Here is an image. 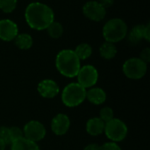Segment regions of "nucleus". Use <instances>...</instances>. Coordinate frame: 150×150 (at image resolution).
I'll return each instance as SVG.
<instances>
[{"mask_svg":"<svg viewBox=\"0 0 150 150\" xmlns=\"http://www.w3.org/2000/svg\"><path fill=\"white\" fill-rule=\"evenodd\" d=\"M100 150H122L121 148L117 144V142H109L104 143L102 146H100Z\"/></svg>","mask_w":150,"mask_h":150,"instance_id":"393cba45","label":"nucleus"},{"mask_svg":"<svg viewBox=\"0 0 150 150\" xmlns=\"http://www.w3.org/2000/svg\"><path fill=\"white\" fill-rule=\"evenodd\" d=\"M144 29H145V25H134L127 33V37L128 41L134 45L139 44L142 40H144Z\"/></svg>","mask_w":150,"mask_h":150,"instance_id":"dca6fc26","label":"nucleus"},{"mask_svg":"<svg viewBox=\"0 0 150 150\" xmlns=\"http://www.w3.org/2000/svg\"><path fill=\"white\" fill-rule=\"evenodd\" d=\"M141 60H142L144 62H146L147 64L150 61V48L149 47H145L140 54V57Z\"/></svg>","mask_w":150,"mask_h":150,"instance_id":"a878e982","label":"nucleus"},{"mask_svg":"<svg viewBox=\"0 0 150 150\" xmlns=\"http://www.w3.org/2000/svg\"><path fill=\"white\" fill-rule=\"evenodd\" d=\"M55 67L63 76L76 77L80 68L81 61L72 49H62L55 57Z\"/></svg>","mask_w":150,"mask_h":150,"instance_id":"f03ea898","label":"nucleus"},{"mask_svg":"<svg viewBox=\"0 0 150 150\" xmlns=\"http://www.w3.org/2000/svg\"><path fill=\"white\" fill-rule=\"evenodd\" d=\"M105 123L98 118H91L86 123V132L91 136H98L104 133Z\"/></svg>","mask_w":150,"mask_h":150,"instance_id":"4468645a","label":"nucleus"},{"mask_svg":"<svg viewBox=\"0 0 150 150\" xmlns=\"http://www.w3.org/2000/svg\"><path fill=\"white\" fill-rule=\"evenodd\" d=\"M23 133L25 138L37 143L45 138L47 131L41 122L38 120H30L24 126Z\"/></svg>","mask_w":150,"mask_h":150,"instance_id":"6e6552de","label":"nucleus"},{"mask_svg":"<svg viewBox=\"0 0 150 150\" xmlns=\"http://www.w3.org/2000/svg\"><path fill=\"white\" fill-rule=\"evenodd\" d=\"M74 52L80 61H83L91 57L92 54V47L88 43H81L76 46Z\"/></svg>","mask_w":150,"mask_h":150,"instance_id":"6ab92c4d","label":"nucleus"},{"mask_svg":"<svg viewBox=\"0 0 150 150\" xmlns=\"http://www.w3.org/2000/svg\"><path fill=\"white\" fill-rule=\"evenodd\" d=\"M86 99V89L78 83H71L66 85L62 93V101L67 107H76Z\"/></svg>","mask_w":150,"mask_h":150,"instance_id":"20e7f679","label":"nucleus"},{"mask_svg":"<svg viewBox=\"0 0 150 150\" xmlns=\"http://www.w3.org/2000/svg\"><path fill=\"white\" fill-rule=\"evenodd\" d=\"M99 118L105 122H108L110 121L111 120H112L114 118V112L113 110L109 107V106H105V107H103L100 112H99Z\"/></svg>","mask_w":150,"mask_h":150,"instance_id":"4be33fe9","label":"nucleus"},{"mask_svg":"<svg viewBox=\"0 0 150 150\" xmlns=\"http://www.w3.org/2000/svg\"><path fill=\"white\" fill-rule=\"evenodd\" d=\"M104 133L111 142H120L127 136L128 128L124 121L120 119L113 118L105 123Z\"/></svg>","mask_w":150,"mask_h":150,"instance_id":"39448f33","label":"nucleus"},{"mask_svg":"<svg viewBox=\"0 0 150 150\" xmlns=\"http://www.w3.org/2000/svg\"><path fill=\"white\" fill-rule=\"evenodd\" d=\"M83 15L90 20L99 22L103 20L106 15V9H105L98 1H89L83 6Z\"/></svg>","mask_w":150,"mask_h":150,"instance_id":"1a4fd4ad","label":"nucleus"},{"mask_svg":"<svg viewBox=\"0 0 150 150\" xmlns=\"http://www.w3.org/2000/svg\"><path fill=\"white\" fill-rule=\"evenodd\" d=\"M18 34V25L8 18L0 20V40L4 41H11Z\"/></svg>","mask_w":150,"mask_h":150,"instance_id":"9d476101","label":"nucleus"},{"mask_svg":"<svg viewBox=\"0 0 150 150\" xmlns=\"http://www.w3.org/2000/svg\"><path fill=\"white\" fill-rule=\"evenodd\" d=\"M38 92L44 98H53L60 92L57 83L52 79H44L40 81L37 87Z\"/></svg>","mask_w":150,"mask_h":150,"instance_id":"f8f14e48","label":"nucleus"},{"mask_svg":"<svg viewBox=\"0 0 150 150\" xmlns=\"http://www.w3.org/2000/svg\"><path fill=\"white\" fill-rule=\"evenodd\" d=\"M70 127V120L64 113L56 114L51 121V129L58 136L64 135Z\"/></svg>","mask_w":150,"mask_h":150,"instance_id":"9b49d317","label":"nucleus"},{"mask_svg":"<svg viewBox=\"0 0 150 150\" xmlns=\"http://www.w3.org/2000/svg\"><path fill=\"white\" fill-rule=\"evenodd\" d=\"M9 132H10V137H11V142L24 137L23 130L21 128H19L18 127H9Z\"/></svg>","mask_w":150,"mask_h":150,"instance_id":"5701e85b","label":"nucleus"},{"mask_svg":"<svg viewBox=\"0 0 150 150\" xmlns=\"http://www.w3.org/2000/svg\"><path fill=\"white\" fill-rule=\"evenodd\" d=\"M46 30L47 31L48 35L53 39H58L63 34V26L61 23L56 21L52 22Z\"/></svg>","mask_w":150,"mask_h":150,"instance_id":"aec40b11","label":"nucleus"},{"mask_svg":"<svg viewBox=\"0 0 150 150\" xmlns=\"http://www.w3.org/2000/svg\"><path fill=\"white\" fill-rule=\"evenodd\" d=\"M18 0H0V10L5 13L12 12L17 7Z\"/></svg>","mask_w":150,"mask_h":150,"instance_id":"412c9836","label":"nucleus"},{"mask_svg":"<svg viewBox=\"0 0 150 150\" xmlns=\"http://www.w3.org/2000/svg\"><path fill=\"white\" fill-rule=\"evenodd\" d=\"M128 33V27L126 22L119 18L109 19L103 26L102 33L105 41L117 43L125 39Z\"/></svg>","mask_w":150,"mask_h":150,"instance_id":"7ed1b4c3","label":"nucleus"},{"mask_svg":"<svg viewBox=\"0 0 150 150\" xmlns=\"http://www.w3.org/2000/svg\"><path fill=\"white\" fill-rule=\"evenodd\" d=\"M11 150H40V147L36 142L22 137L11 143Z\"/></svg>","mask_w":150,"mask_h":150,"instance_id":"2eb2a0df","label":"nucleus"},{"mask_svg":"<svg viewBox=\"0 0 150 150\" xmlns=\"http://www.w3.org/2000/svg\"><path fill=\"white\" fill-rule=\"evenodd\" d=\"M86 98L87 100L96 105H102L106 100L105 91L98 87H91L86 91Z\"/></svg>","mask_w":150,"mask_h":150,"instance_id":"ddd939ff","label":"nucleus"},{"mask_svg":"<svg viewBox=\"0 0 150 150\" xmlns=\"http://www.w3.org/2000/svg\"><path fill=\"white\" fill-rule=\"evenodd\" d=\"M77 83L84 89L93 87L98 80V72L92 65H84L80 68L77 75Z\"/></svg>","mask_w":150,"mask_h":150,"instance_id":"0eeeda50","label":"nucleus"},{"mask_svg":"<svg viewBox=\"0 0 150 150\" xmlns=\"http://www.w3.org/2000/svg\"><path fill=\"white\" fill-rule=\"evenodd\" d=\"M99 54L104 59L112 60L117 54V47L114 43L105 41L99 47Z\"/></svg>","mask_w":150,"mask_h":150,"instance_id":"f3484780","label":"nucleus"},{"mask_svg":"<svg viewBox=\"0 0 150 150\" xmlns=\"http://www.w3.org/2000/svg\"><path fill=\"white\" fill-rule=\"evenodd\" d=\"M15 45L21 50H27L32 47L33 40L30 34L28 33H18L14 39Z\"/></svg>","mask_w":150,"mask_h":150,"instance_id":"a211bd4d","label":"nucleus"},{"mask_svg":"<svg viewBox=\"0 0 150 150\" xmlns=\"http://www.w3.org/2000/svg\"><path fill=\"white\" fill-rule=\"evenodd\" d=\"M98 2L105 8V9H107V8H110L114 4V0H98Z\"/></svg>","mask_w":150,"mask_h":150,"instance_id":"bb28decb","label":"nucleus"},{"mask_svg":"<svg viewBox=\"0 0 150 150\" xmlns=\"http://www.w3.org/2000/svg\"><path fill=\"white\" fill-rule=\"evenodd\" d=\"M25 18L32 29L42 31L54 21V13L48 5L40 2H33L25 8Z\"/></svg>","mask_w":150,"mask_h":150,"instance_id":"f257e3e1","label":"nucleus"},{"mask_svg":"<svg viewBox=\"0 0 150 150\" xmlns=\"http://www.w3.org/2000/svg\"><path fill=\"white\" fill-rule=\"evenodd\" d=\"M6 143L0 139V150H5V148H6Z\"/></svg>","mask_w":150,"mask_h":150,"instance_id":"c756f323","label":"nucleus"},{"mask_svg":"<svg viewBox=\"0 0 150 150\" xmlns=\"http://www.w3.org/2000/svg\"><path fill=\"white\" fill-rule=\"evenodd\" d=\"M83 150H100V146L96 143H91L87 145Z\"/></svg>","mask_w":150,"mask_h":150,"instance_id":"c85d7f7f","label":"nucleus"},{"mask_svg":"<svg viewBox=\"0 0 150 150\" xmlns=\"http://www.w3.org/2000/svg\"><path fill=\"white\" fill-rule=\"evenodd\" d=\"M144 40H147L148 42L150 40V24L145 25V29H144Z\"/></svg>","mask_w":150,"mask_h":150,"instance_id":"cd10ccee","label":"nucleus"},{"mask_svg":"<svg viewBox=\"0 0 150 150\" xmlns=\"http://www.w3.org/2000/svg\"><path fill=\"white\" fill-rule=\"evenodd\" d=\"M0 139L3 140L6 145H10L11 143V137H10V132L9 127H0Z\"/></svg>","mask_w":150,"mask_h":150,"instance_id":"b1692460","label":"nucleus"},{"mask_svg":"<svg viewBox=\"0 0 150 150\" xmlns=\"http://www.w3.org/2000/svg\"><path fill=\"white\" fill-rule=\"evenodd\" d=\"M122 70L125 76L129 79L139 80L146 75L148 70V64L140 58L133 57L124 62Z\"/></svg>","mask_w":150,"mask_h":150,"instance_id":"423d86ee","label":"nucleus"}]
</instances>
